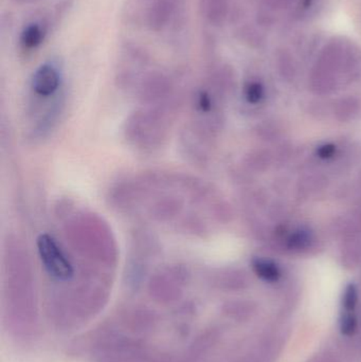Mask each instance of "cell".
<instances>
[{
  "label": "cell",
  "instance_id": "1",
  "mask_svg": "<svg viewBox=\"0 0 361 362\" xmlns=\"http://www.w3.org/2000/svg\"><path fill=\"white\" fill-rule=\"evenodd\" d=\"M37 248L45 269L53 279L68 281L73 276L74 269L71 263L52 236L47 233L40 234L37 238Z\"/></svg>",
  "mask_w": 361,
  "mask_h": 362
},
{
  "label": "cell",
  "instance_id": "2",
  "mask_svg": "<svg viewBox=\"0 0 361 362\" xmlns=\"http://www.w3.org/2000/svg\"><path fill=\"white\" fill-rule=\"evenodd\" d=\"M101 346L100 362H137L141 357L139 344L126 338L110 337Z\"/></svg>",
  "mask_w": 361,
  "mask_h": 362
},
{
  "label": "cell",
  "instance_id": "3",
  "mask_svg": "<svg viewBox=\"0 0 361 362\" xmlns=\"http://www.w3.org/2000/svg\"><path fill=\"white\" fill-rule=\"evenodd\" d=\"M61 84V76L54 66L45 64L40 66L32 78V88L40 97H50L57 93Z\"/></svg>",
  "mask_w": 361,
  "mask_h": 362
},
{
  "label": "cell",
  "instance_id": "4",
  "mask_svg": "<svg viewBox=\"0 0 361 362\" xmlns=\"http://www.w3.org/2000/svg\"><path fill=\"white\" fill-rule=\"evenodd\" d=\"M178 0H153L148 13V23L153 31L167 27L177 8Z\"/></svg>",
  "mask_w": 361,
  "mask_h": 362
},
{
  "label": "cell",
  "instance_id": "5",
  "mask_svg": "<svg viewBox=\"0 0 361 362\" xmlns=\"http://www.w3.org/2000/svg\"><path fill=\"white\" fill-rule=\"evenodd\" d=\"M201 14L213 25H222L228 17L230 0H199Z\"/></svg>",
  "mask_w": 361,
  "mask_h": 362
},
{
  "label": "cell",
  "instance_id": "6",
  "mask_svg": "<svg viewBox=\"0 0 361 362\" xmlns=\"http://www.w3.org/2000/svg\"><path fill=\"white\" fill-rule=\"evenodd\" d=\"M225 316L235 322H248L258 314V305L252 301H235L224 306Z\"/></svg>",
  "mask_w": 361,
  "mask_h": 362
},
{
  "label": "cell",
  "instance_id": "7",
  "mask_svg": "<svg viewBox=\"0 0 361 362\" xmlns=\"http://www.w3.org/2000/svg\"><path fill=\"white\" fill-rule=\"evenodd\" d=\"M339 334L341 337L352 339L360 333L361 321L357 312H343L341 310L338 317Z\"/></svg>",
  "mask_w": 361,
  "mask_h": 362
},
{
  "label": "cell",
  "instance_id": "8",
  "mask_svg": "<svg viewBox=\"0 0 361 362\" xmlns=\"http://www.w3.org/2000/svg\"><path fill=\"white\" fill-rule=\"evenodd\" d=\"M254 274L267 283H277L281 279V270L277 264L266 259H256L252 262Z\"/></svg>",
  "mask_w": 361,
  "mask_h": 362
},
{
  "label": "cell",
  "instance_id": "9",
  "mask_svg": "<svg viewBox=\"0 0 361 362\" xmlns=\"http://www.w3.org/2000/svg\"><path fill=\"white\" fill-rule=\"evenodd\" d=\"M45 29L40 23H29L20 34V42L25 48L34 49L42 44L45 38Z\"/></svg>",
  "mask_w": 361,
  "mask_h": 362
},
{
  "label": "cell",
  "instance_id": "10",
  "mask_svg": "<svg viewBox=\"0 0 361 362\" xmlns=\"http://www.w3.org/2000/svg\"><path fill=\"white\" fill-rule=\"evenodd\" d=\"M360 289L355 283H349L341 296V306L343 312H357L360 305Z\"/></svg>",
  "mask_w": 361,
  "mask_h": 362
},
{
  "label": "cell",
  "instance_id": "11",
  "mask_svg": "<svg viewBox=\"0 0 361 362\" xmlns=\"http://www.w3.org/2000/svg\"><path fill=\"white\" fill-rule=\"evenodd\" d=\"M263 95H264V89L260 83H250L246 88V98L249 103H259L262 100Z\"/></svg>",
  "mask_w": 361,
  "mask_h": 362
},
{
  "label": "cell",
  "instance_id": "12",
  "mask_svg": "<svg viewBox=\"0 0 361 362\" xmlns=\"http://www.w3.org/2000/svg\"><path fill=\"white\" fill-rule=\"evenodd\" d=\"M307 362H341L338 356L331 351H320L312 355Z\"/></svg>",
  "mask_w": 361,
  "mask_h": 362
},
{
  "label": "cell",
  "instance_id": "13",
  "mask_svg": "<svg viewBox=\"0 0 361 362\" xmlns=\"http://www.w3.org/2000/svg\"><path fill=\"white\" fill-rule=\"evenodd\" d=\"M309 235L304 232H298V233L294 234L290 238V248H303L309 244Z\"/></svg>",
  "mask_w": 361,
  "mask_h": 362
},
{
  "label": "cell",
  "instance_id": "14",
  "mask_svg": "<svg viewBox=\"0 0 361 362\" xmlns=\"http://www.w3.org/2000/svg\"><path fill=\"white\" fill-rule=\"evenodd\" d=\"M263 4L271 10H284L292 6L295 0H262Z\"/></svg>",
  "mask_w": 361,
  "mask_h": 362
},
{
  "label": "cell",
  "instance_id": "15",
  "mask_svg": "<svg viewBox=\"0 0 361 362\" xmlns=\"http://www.w3.org/2000/svg\"><path fill=\"white\" fill-rule=\"evenodd\" d=\"M335 152H336V146L333 144H326L318 148L317 154L320 158L329 159L334 156Z\"/></svg>",
  "mask_w": 361,
  "mask_h": 362
},
{
  "label": "cell",
  "instance_id": "16",
  "mask_svg": "<svg viewBox=\"0 0 361 362\" xmlns=\"http://www.w3.org/2000/svg\"><path fill=\"white\" fill-rule=\"evenodd\" d=\"M235 362H258L256 361V358H254L252 355H249L248 357H245V358L239 359V361H235Z\"/></svg>",
  "mask_w": 361,
  "mask_h": 362
}]
</instances>
